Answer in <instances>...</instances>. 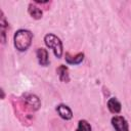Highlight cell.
Wrapping results in <instances>:
<instances>
[{
	"label": "cell",
	"instance_id": "1",
	"mask_svg": "<svg viewBox=\"0 0 131 131\" xmlns=\"http://www.w3.org/2000/svg\"><path fill=\"white\" fill-rule=\"evenodd\" d=\"M33 33L27 29H19L13 35V45L16 50L24 52L29 49L33 41Z\"/></svg>",
	"mask_w": 131,
	"mask_h": 131
},
{
	"label": "cell",
	"instance_id": "2",
	"mask_svg": "<svg viewBox=\"0 0 131 131\" xmlns=\"http://www.w3.org/2000/svg\"><path fill=\"white\" fill-rule=\"evenodd\" d=\"M44 43L49 49H52L55 57L60 58L62 56V53H63L62 42L60 41V39L56 35H54L52 33L46 34L44 36Z\"/></svg>",
	"mask_w": 131,
	"mask_h": 131
},
{
	"label": "cell",
	"instance_id": "3",
	"mask_svg": "<svg viewBox=\"0 0 131 131\" xmlns=\"http://www.w3.org/2000/svg\"><path fill=\"white\" fill-rule=\"evenodd\" d=\"M20 100L23 101V103L26 105V107L29 110V111H33V112H36L40 108L41 106V100L40 98L36 95V94H33V93H29V92H25L21 97H20Z\"/></svg>",
	"mask_w": 131,
	"mask_h": 131
},
{
	"label": "cell",
	"instance_id": "4",
	"mask_svg": "<svg viewBox=\"0 0 131 131\" xmlns=\"http://www.w3.org/2000/svg\"><path fill=\"white\" fill-rule=\"evenodd\" d=\"M111 123L115 131H129L128 122L123 116H114L111 120Z\"/></svg>",
	"mask_w": 131,
	"mask_h": 131
},
{
	"label": "cell",
	"instance_id": "5",
	"mask_svg": "<svg viewBox=\"0 0 131 131\" xmlns=\"http://www.w3.org/2000/svg\"><path fill=\"white\" fill-rule=\"evenodd\" d=\"M56 112H57L58 116L66 121H69L73 118V112L67 104H63V103L58 104L56 106Z\"/></svg>",
	"mask_w": 131,
	"mask_h": 131
},
{
	"label": "cell",
	"instance_id": "6",
	"mask_svg": "<svg viewBox=\"0 0 131 131\" xmlns=\"http://www.w3.org/2000/svg\"><path fill=\"white\" fill-rule=\"evenodd\" d=\"M36 56L38 59V62L40 66L42 67H47L49 64V55H48V51L45 48H38L36 50Z\"/></svg>",
	"mask_w": 131,
	"mask_h": 131
},
{
	"label": "cell",
	"instance_id": "7",
	"mask_svg": "<svg viewBox=\"0 0 131 131\" xmlns=\"http://www.w3.org/2000/svg\"><path fill=\"white\" fill-rule=\"evenodd\" d=\"M84 56L85 54L83 52H79L75 55H71L69 52H66L64 59H66V62L69 64H80L84 60Z\"/></svg>",
	"mask_w": 131,
	"mask_h": 131
},
{
	"label": "cell",
	"instance_id": "8",
	"mask_svg": "<svg viewBox=\"0 0 131 131\" xmlns=\"http://www.w3.org/2000/svg\"><path fill=\"white\" fill-rule=\"evenodd\" d=\"M106 106L108 108V111L112 113V114H119L122 110V104L121 102L116 98V97H111L108 98L107 102H106Z\"/></svg>",
	"mask_w": 131,
	"mask_h": 131
},
{
	"label": "cell",
	"instance_id": "9",
	"mask_svg": "<svg viewBox=\"0 0 131 131\" xmlns=\"http://www.w3.org/2000/svg\"><path fill=\"white\" fill-rule=\"evenodd\" d=\"M56 74L61 82L69 83L70 82V74H69V68L64 64H60L56 69Z\"/></svg>",
	"mask_w": 131,
	"mask_h": 131
},
{
	"label": "cell",
	"instance_id": "10",
	"mask_svg": "<svg viewBox=\"0 0 131 131\" xmlns=\"http://www.w3.org/2000/svg\"><path fill=\"white\" fill-rule=\"evenodd\" d=\"M0 28H1V42L4 44L6 42V32L8 29V23L2 10H0Z\"/></svg>",
	"mask_w": 131,
	"mask_h": 131
},
{
	"label": "cell",
	"instance_id": "11",
	"mask_svg": "<svg viewBox=\"0 0 131 131\" xmlns=\"http://www.w3.org/2000/svg\"><path fill=\"white\" fill-rule=\"evenodd\" d=\"M28 13L34 19H40L42 17V15H43V11L41 10V8H39L34 3H30L29 4V6H28Z\"/></svg>",
	"mask_w": 131,
	"mask_h": 131
},
{
	"label": "cell",
	"instance_id": "12",
	"mask_svg": "<svg viewBox=\"0 0 131 131\" xmlns=\"http://www.w3.org/2000/svg\"><path fill=\"white\" fill-rule=\"evenodd\" d=\"M75 131H92V128H91L90 123H88V121L80 120L78 122V126Z\"/></svg>",
	"mask_w": 131,
	"mask_h": 131
},
{
	"label": "cell",
	"instance_id": "13",
	"mask_svg": "<svg viewBox=\"0 0 131 131\" xmlns=\"http://www.w3.org/2000/svg\"><path fill=\"white\" fill-rule=\"evenodd\" d=\"M1 92H2V99H4V91H3V89H1Z\"/></svg>",
	"mask_w": 131,
	"mask_h": 131
}]
</instances>
